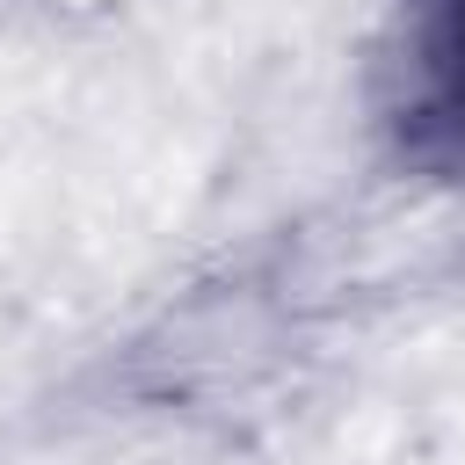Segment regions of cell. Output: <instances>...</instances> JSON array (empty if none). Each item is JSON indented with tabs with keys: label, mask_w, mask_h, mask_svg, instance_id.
Returning a JSON list of instances; mask_svg holds the SVG:
<instances>
[{
	"label": "cell",
	"mask_w": 465,
	"mask_h": 465,
	"mask_svg": "<svg viewBox=\"0 0 465 465\" xmlns=\"http://www.w3.org/2000/svg\"><path fill=\"white\" fill-rule=\"evenodd\" d=\"M51 7H65V15H109V7H124V0H51Z\"/></svg>",
	"instance_id": "6da1fadb"
}]
</instances>
